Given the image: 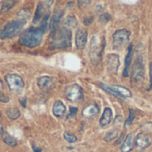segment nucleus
Here are the masks:
<instances>
[{
    "label": "nucleus",
    "instance_id": "20e7f679",
    "mask_svg": "<svg viewBox=\"0 0 152 152\" xmlns=\"http://www.w3.org/2000/svg\"><path fill=\"white\" fill-rule=\"evenodd\" d=\"M131 32L126 29H121L114 32L112 36L113 48L115 50L124 49L129 42Z\"/></svg>",
    "mask_w": 152,
    "mask_h": 152
},
{
    "label": "nucleus",
    "instance_id": "f8f14e48",
    "mask_svg": "<svg viewBox=\"0 0 152 152\" xmlns=\"http://www.w3.org/2000/svg\"><path fill=\"white\" fill-rule=\"evenodd\" d=\"M151 144V140H150V138L143 133V132H140L139 133L136 138H135V140H134V145L137 148H140V149H145L147 148L149 145Z\"/></svg>",
    "mask_w": 152,
    "mask_h": 152
},
{
    "label": "nucleus",
    "instance_id": "aec40b11",
    "mask_svg": "<svg viewBox=\"0 0 152 152\" xmlns=\"http://www.w3.org/2000/svg\"><path fill=\"white\" fill-rule=\"evenodd\" d=\"M112 89L118 94L119 97L128 99V98H132V96L131 91L129 89H127L126 87L120 86V85H114V86H112Z\"/></svg>",
    "mask_w": 152,
    "mask_h": 152
},
{
    "label": "nucleus",
    "instance_id": "f704fd0d",
    "mask_svg": "<svg viewBox=\"0 0 152 152\" xmlns=\"http://www.w3.org/2000/svg\"><path fill=\"white\" fill-rule=\"evenodd\" d=\"M0 101L3 103H7V102H9V98L7 95H5L4 93H0Z\"/></svg>",
    "mask_w": 152,
    "mask_h": 152
},
{
    "label": "nucleus",
    "instance_id": "37998d69",
    "mask_svg": "<svg viewBox=\"0 0 152 152\" xmlns=\"http://www.w3.org/2000/svg\"><path fill=\"white\" fill-rule=\"evenodd\" d=\"M0 13H1V10H0Z\"/></svg>",
    "mask_w": 152,
    "mask_h": 152
},
{
    "label": "nucleus",
    "instance_id": "bb28decb",
    "mask_svg": "<svg viewBox=\"0 0 152 152\" xmlns=\"http://www.w3.org/2000/svg\"><path fill=\"white\" fill-rule=\"evenodd\" d=\"M16 4L15 1H5L3 2L2 7H1V12H8Z\"/></svg>",
    "mask_w": 152,
    "mask_h": 152
},
{
    "label": "nucleus",
    "instance_id": "39448f33",
    "mask_svg": "<svg viewBox=\"0 0 152 152\" xmlns=\"http://www.w3.org/2000/svg\"><path fill=\"white\" fill-rule=\"evenodd\" d=\"M6 82L9 90L14 93H22L24 89V81L18 74H7Z\"/></svg>",
    "mask_w": 152,
    "mask_h": 152
},
{
    "label": "nucleus",
    "instance_id": "b1692460",
    "mask_svg": "<svg viewBox=\"0 0 152 152\" xmlns=\"http://www.w3.org/2000/svg\"><path fill=\"white\" fill-rule=\"evenodd\" d=\"M64 26L69 27V28L75 27L76 25H77V20H76V18L74 16H72V15H68L64 19Z\"/></svg>",
    "mask_w": 152,
    "mask_h": 152
},
{
    "label": "nucleus",
    "instance_id": "ea45409f",
    "mask_svg": "<svg viewBox=\"0 0 152 152\" xmlns=\"http://www.w3.org/2000/svg\"><path fill=\"white\" fill-rule=\"evenodd\" d=\"M32 149H33V152H42L41 148L37 147V146H35V145H32Z\"/></svg>",
    "mask_w": 152,
    "mask_h": 152
},
{
    "label": "nucleus",
    "instance_id": "1a4fd4ad",
    "mask_svg": "<svg viewBox=\"0 0 152 152\" xmlns=\"http://www.w3.org/2000/svg\"><path fill=\"white\" fill-rule=\"evenodd\" d=\"M88 31L85 29H78L75 34V44L78 49H83L86 46Z\"/></svg>",
    "mask_w": 152,
    "mask_h": 152
},
{
    "label": "nucleus",
    "instance_id": "2f4dec72",
    "mask_svg": "<svg viewBox=\"0 0 152 152\" xmlns=\"http://www.w3.org/2000/svg\"><path fill=\"white\" fill-rule=\"evenodd\" d=\"M78 112V109L77 107H70V113H69V115H68V118L69 117H74L76 115Z\"/></svg>",
    "mask_w": 152,
    "mask_h": 152
},
{
    "label": "nucleus",
    "instance_id": "c9c22d12",
    "mask_svg": "<svg viewBox=\"0 0 152 152\" xmlns=\"http://www.w3.org/2000/svg\"><path fill=\"white\" fill-rule=\"evenodd\" d=\"M92 22H93V17H92V16H90V17H86V18L84 19L83 23H84V25L88 26V25L91 24Z\"/></svg>",
    "mask_w": 152,
    "mask_h": 152
},
{
    "label": "nucleus",
    "instance_id": "4c0bfd02",
    "mask_svg": "<svg viewBox=\"0 0 152 152\" xmlns=\"http://www.w3.org/2000/svg\"><path fill=\"white\" fill-rule=\"evenodd\" d=\"M19 102L21 103V105L23 107H26V106H27V98H23V99H19Z\"/></svg>",
    "mask_w": 152,
    "mask_h": 152
},
{
    "label": "nucleus",
    "instance_id": "6e6552de",
    "mask_svg": "<svg viewBox=\"0 0 152 152\" xmlns=\"http://www.w3.org/2000/svg\"><path fill=\"white\" fill-rule=\"evenodd\" d=\"M64 93H65L66 99L72 103L80 102L83 99V97H84L83 89L76 83L68 86L65 89Z\"/></svg>",
    "mask_w": 152,
    "mask_h": 152
},
{
    "label": "nucleus",
    "instance_id": "72a5a7b5",
    "mask_svg": "<svg viewBox=\"0 0 152 152\" xmlns=\"http://www.w3.org/2000/svg\"><path fill=\"white\" fill-rule=\"evenodd\" d=\"M123 119H124V118H123V115H116V117H115V121H114V125H115V126H116L117 124H122Z\"/></svg>",
    "mask_w": 152,
    "mask_h": 152
},
{
    "label": "nucleus",
    "instance_id": "a878e982",
    "mask_svg": "<svg viewBox=\"0 0 152 152\" xmlns=\"http://www.w3.org/2000/svg\"><path fill=\"white\" fill-rule=\"evenodd\" d=\"M48 18H49V14H48L39 23V29L43 32L45 33L47 31V29H48Z\"/></svg>",
    "mask_w": 152,
    "mask_h": 152
},
{
    "label": "nucleus",
    "instance_id": "a211bd4d",
    "mask_svg": "<svg viewBox=\"0 0 152 152\" xmlns=\"http://www.w3.org/2000/svg\"><path fill=\"white\" fill-rule=\"evenodd\" d=\"M31 13L29 8H23L17 13L15 20L24 25L28 22V20L31 18Z\"/></svg>",
    "mask_w": 152,
    "mask_h": 152
},
{
    "label": "nucleus",
    "instance_id": "dca6fc26",
    "mask_svg": "<svg viewBox=\"0 0 152 152\" xmlns=\"http://www.w3.org/2000/svg\"><path fill=\"white\" fill-rule=\"evenodd\" d=\"M52 112H53V115L56 117H57V118H63L65 115L66 107H65L64 104L62 101L58 100V101H56L54 103Z\"/></svg>",
    "mask_w": 152,
    "mask_h": 152
},
{
    "label": "nucleus",
    "instance_id": "a19ab883",
    "mask_svg": "<svg viewBox=\"0 0 152 152\" xmlns=\"http://www.w3.org/2000/svg\"><path fill=\"white\" fill-rule=\"evenodd\" d=\"M5 132V131H4V128H3V125H2V124L0 123V134H3Z\"/></svg>",
    "mask_w": 152,
    "mask_h": 152
},
{
    "label": "nucleus",
    "instance_id": "473e14b6",
    "mask_svg": "<svg viewBox=\"0 0 152 152\" xmlns=\"http://www.w3.org/2000/svg\"><path fill=\"white\" fill-rule=\"evenodd\" d=\"M148 90H152V61L149 64V88Z\"/></svg>",
    "mask_w": 152,
    "mask_h": 152
},
{
    "label": "nucleus",
    "instance_id": "4468645a",
    "mask_svg": "<svg viewBox=\"0 0 152 152\" xmlns=\"http://www.w3.org/2000/svg\"><path fill=\"white\" fill-rule=\"evenodd\" d=\"M132 50H133V45L132 43H131L128 48L127 55L125 56V60H124V69L123 71L124 77H128L130 74V66H131L132 60Z\"/></svg>",
    "mask_w": 152,
    "mask_h": 152
},
{
    "label": "nucleus",
    "instance_id": "c85d7f7f",
    "mask_svg": "<svg viewBox=\"0 0 152 152\" xmlns=\"http://www.w3.org/2000/svg\"><path fill=\"white\" fill-rule=\"evenodd\" d=\"M64 138L69 143H73V142L77 141V137H76L74 134H72V133H70L68 132H64Z\"/></svg>",
    "mask_w": 152,
    "mask_h": 152
},
{
    "label": "nucleus",
    "instance_id": "ddd939ff",
    "mask_svg": "<svg viewBox=\"0 0 152 152\" xmlns=\"http://www.w3.org/2000/svg\"><path fill=\"white\" fill-rule=\"evenodd\" d=\"M63 15H64L63 11H56L52 15V17L50 19V23H49V29L51 31V33H53L58 30V26H59V23L61 22Z\"/></svg>",
    "mask_w": 152,
    "mask_h": 152
},
{
    "label": "nucleus",
    "instance_id": "9b49d317",
    "mask_svg": "<svg viewBox=\"0 0 152 152\" xmlns=\"http://www.w3.org/2000/svg\"><path fill=\"white\" fill-rule=\"evenodd\" d=\"M37 83H38L39 88L45 91H48L52 90L55 86L54 80L50 77V76H47V75L39 77L37 81Z\"/></svg>",
    "mask_w": 152,
    "mask_h": 152
},
{
    "label": "nucleus",
    "instance_id": "7ed1b4c3",
    "mask_svg": "<svg viewBox=\"0 0 152 152\" xmlns=\"http://www.w3.org/2000/svg\"><path fill=\"white\" fill-rule=\"evenodd\" d=\"M105 37H99V35H94L91 38L90 44V58L91 64L94 65H98L102 57V53L105 48Z\"/></svg>",
    "mask_w": 152,
    "mask_h": 152
},
{
    "label": "nucleus",
    "instance_id": "58836bf2",
    "mask_svg": "<svg viewBox=\"0 0 152 152\" xmlns=\"http://www.w3.org/2000/svg\"><path fill=\"white\" fill-rule=\"evenodd\" d=\"M124 136V132H123V133L121 134V136H120V137L118 138V140H117V141L115 142V145H118V144H120V143H121V142L123 141Z\"/></svg>",
    "mask_w": 152,
    "mask_h": 152
},
{
    "label": "nucleus",
    "instance_id": "9d476101",
    "mask_svg": "<svg viewBox=\"0 0 152 152\" xmlns=\"http://www.w3.org/2000/svg\"><path fill=\"white\" fill-rule=\"evenodd\" d=\"M107 70L112 72V73H117L119 65H120V61H119V56L115 54H109L107 58Z\"/></svg>",
    "mask_w": 152,
    "mask_h": 152
},
{
    "label": "nucleus",
    "instance_id": "393cba45",
    "mask_svg": "<svg viewBox=\"0 0 152 152\" xmlns=\"http://www.w3.org/2000/svg\"><path fill=\"white\" fill-rule=\"evenodd\" d=\"M118 132H119V130L118 129H115V130H112L110 131L109 132H107L105 137H104V140L107 141V142H109L111 140H113L114 139L117 138L118 136Z\"/></svg>",
    "mask_w": 152,
    "mask_h": 152
},
{
    "label": "nucleus",
    "instance_id": "79ce46f5",
    "mask_svg": "<svg viewBox=\"0 0 152 152\" xmlns=\"http://www.w3.org/2000/svg\"><path fill=\"white\" fill-rule=\"evenodd\" d=\"M2 87H3V83H2L1 79H0V89H1Z\"/></svg>",
    "mask_w": 152,
    "mask_h": 152
},
{
    "label": "nucleus",
    "instance_id": "f3484780",
    "mask_svg": "<svg viewBox=\"0 0 152 152\" xmlns=\"http://www.w3.org/2000/svg\"><path fill=\"white\" fill-rule=\"evenodd\" d=\"M99 112V107L96 103H92L85 107L83 110V115L85 118H91L97 115Z\"/></svg>",
    "mask_w": 152,
    "mask_h": 152
},
{
    "label": "nucleus",
    "instance_id": "c756f323",
    "mask_svg": "<svg viewBox=\"0 0 152 152\" xmlns=\"http://www.w3.org/2000/svg\"><path fill=\"white\" fill-rule=\"evenodd\" d=\"M99 86H100V88L101 89H103L105 91H107V92H108L109 94H111V95H113V96H115V97H116V98H119V96H118V94L112 89V87H109V86H107V85H106L105 83H99Z\"/></svg>",
    "mask_w": 152,
    "mask_h": 152
},
{
    "label": "nucleus",
    "instance_id": "6ab92c4d",
    "mask_svg": "<svg viewBox=\"0 0 152 152\" xmlns=\"http://www.w3.org/2000/svg\"><path fill=\"white\" fill-rule=\"evenodd\" d=\"M45 5H42V3L39 4L37 9H36V12H35V15H34V18H33V23L36 24L38 23L39 22H41V20L48 14V13H46V8H45Z\"/></svg>",
    "mask_w": 152,
    "mask_h": 152
},
{
    "label": "nucleus",
    "instance_id": "4be33fe9",
    "mask_svg": "<svg viewBox=\"0 0 152 152\" xmlns=\"http://www.w3.org/2000/svg\"><path fill=\"white\" fill-rule=\"evenodd\" d=\"M2 138H3L4 142L6 144H7L8 146H10V147H15L17 145V140L14 137L9 135L7 132H4L2 134Z\"/></svg>",
    "mask_w": 152,
    "mask_h": 152
},
{
    "label": "nucleus",
    "instance_id": "5701e85b",
    "mask_svg": "<svg viewBox=\"0 0 152 152\" xmlns=\"http://www.w3.org/2000/svg\"><path fill=\"white\" fill-rule=\"evenodd\" d=\"M7 115L11 120H16L20 117L21 113L17 107H13V108H9L7 110Z\"/></svg>",
    "mask_w": 152,
    "mask_h": 152
},
{
    "label": "nucleus",
    "instance_id": "e433bc0d",
    "mask_svg": "<svg viewBox=\"0 0 152 152\" xmlns=\"http://www.w3.org/2000/svg\"><path fill=\"white\" fill-rule=\"evenodd\" d=\"M91 2V1H79L78 4H79V7L83 8V7H87V6H89Z\"/></svg>",
    "mask_w": 152,
    "mask_h": 152
},
{
    "label": "nucleus",
    "instance_id": "0eeeda50",
    "mask_svg": "<svg viewBox=\"0 0 152 152\" xmlns=\"http://www.w3.org/2000/svg\"><path fill=\"white\" fill-rule=\"evenodd\" d=\"M23 27V24L16 20L8 23L0 32V39H10L15 37L18 35V33L21 32Z\"/></svg>",
    "mask_w": 152,
    "mask_h": 152
},
{
    "label": "nucleus",
    "instance_id": "412c9836",
    "mask_svg": "<svg viewBox=\"0 0 152 152\" xmlns=\"http://www.w3.org/2000/svg\"><path fill=\"white\" fill-rule=\"evenodd\" d=\"M121 152H130L132 149V134L130 133L126 136L121 146Z\"/></svg>",
    "mask_w": 152,
    "mask_h": 152
},
{
    "label": "nucleus",
    "instance_id": "cd10ccee",
    "mask_svg": "<svg viewBox=\"0 0 152 152\" xmlns=\"http://www.w3.org/2000/svg\"><path fill=\"white\" fill-rule=\"evenodd\" d=\"M135 116H136V114H135V111L133 110V109H129V116H128V118L126 119V121H125V123H124V125L125 126H130L132 124V122H133V120L135 119Z\"/></svg>",
    "mask_w": 152,
    "mask_h": 152
},
{
    "label": "nucleus",
    "instance_id": "2eb2a0df",
    "mask_svg": "<svg viewBox=\"0 0 152 152\" xmlns=\"http://www.w3.org/2000/svg\"><path fill=\"white\" fill-rule=\"evenodd\" d=\"M113 119V111L110 107H106L103 111L102 116L99 120V126L101 128H106Z\"/></svg>",
    "mask_w": 152,
    "mask_h": 152
},
{
    "label": "nucleus",
    "instance_id": "f257e3e1",
    "mask_svg": "<svg viewBox=\"0 0 152 152\" xmlns=\"http://www.w3.org/2000/svg\"><path fill=\"white\" fill-rule=\"evenodd\" d=\"M43 32L39 28H29L24 31L19 38V43L29 48H37L42 41Z\"/></svg>",
    "mask_w": 152,
    "mask_h": 152
},
{
    "label": "nucleus",
    "instance_id": "f03ea898",
    "mask_svg": "<svg viewBox=\"0 0 152 152\" xmlns=\"http://www.w3.org/2000/svg\"><path fill=\"white\" fill-rule=\"evenodd\" d=\"M72 33L67 28L58 29L56 31L51 33L52 48H67L71 47Z\"/></svg>",
    "mask_w": 152,
    "mask_h": 152
},
{
    "label": "nucleus",
    "instance_id": "7c9ffc66",
    "mask_svg": "<svg viewBox=\"0 0 152 152\" xmlns=\"http://www.w3.org/2000/svg\"><path fill=\"white\" fill-rule=\"evenodd\" d=\"M111 20V15L107 13L102 14L101 15H99V23H107Z\"/></svg>",
    "mask_w": 152,
    "mask_h": 152
},
{
    "label": "nucleus",
    "instance_id": "423d86ee",
    "mask_svg": "<svg viewBox=\"0 0 152 152\" xmlns=\"http://www.w3.org/2000/svg\"><path fill=\"white\" fill-rule=\"evenodd\" d=\"M144 75H145V68L143 64V60L142 57L139 56L132 65V69L131 72V80L133 83H139L141 81H143L145 77Z\"/></svg>",
    "mask_w": 152,
    "mask_h": 152
}]
</instances>
